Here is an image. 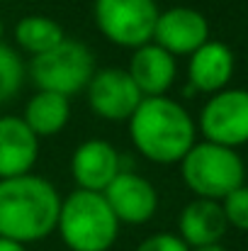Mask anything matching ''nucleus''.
Instances as JSON below:
<instances>
[{"label": "nucleus", "mask_w": 248, "mask_h": 251, "mask_svg": "<svg viewBox=\"0 0 248 251\" xmlns=\"http://www.w3.org/2000/svg\"><path fill=\"white\" fill-rule=\"evenodd\" d=\"M127 127L134 149L158 166L180 164L197 142V122L170 95L144 98L127 120Z\"/></svg>", "instance_id": "obj_1"}, {"label": "nucleus", "mask_w": 248, "mask_h": 251, "mask_svg": "<svg viewBox=\"0 0 248 251\" xmlns=\"http://www.w3.org/2000/svg\"><path fill=\"white\" fill-rule=\"evenodd\" d=\"M61 195L56 185L37 173L0 180V237L34 244L56 232Z\"/></svg>", "instance_id": "obj_2"}, {"label": "nucleus", "mask_w": 248, "mask_h": 251, "mask_svg": "<svg viewBox=\"0 0 248 251\" xmlns=\"http://www.w3.org/2000/svg\"><path fill=\"white\" fill-rule=\"evenodd\" d=\"M119 227L102 193L76 188L61 198L56 232L71 251H110L119 237Z\"/></svg>", "instance_id": "obj_3"}, {"label": "nucleus", "mask_w": 248, "mask_h": 251, "mask_svg": "<svg viewBox=\"0 0 248 251\" xmlns=\"http://www.w3.org/2000/svg\"><path fill=\"white\" fill-rule=\"evenodd\" d=\"M178 166L187 190L207 200L222 202L231 190H236L246 180V164L236 149L204 139L195 142Z\"/></svg>", "instance_id": "obj_4"}, {"label": "nucleus", "mask_w": 248, "mask_h": 251, "mask_svg": "<svg viewBox=\"0 0 248 251\" xmlns=\"http://www.w3.org/2000/svg\"><path fill=\"white\" fill-rule=\"evenodd\" d=\"M95 71L92 49L85 42L71 37H66L51 51L34 56L27 66V76L37 85V90H51L66 98L85 90Z\"/></svg>", "instance_id": "obj_5"}, {"label": "nucleus", "mask_w": 248, "mask_h": 251, "mask_svg": "<svg viewBox=\"0 0 248 251\" xmlns=\"http://www.w3.org/2000/svg\"><path fill=\"white\" fill-rule=\"evenodd\" d=\"M156 0H95L92 20L100 34L122 49H139L154 42V29L158 22Z\"/></svg>", "instance_id": "obj_6"}, {"label": "nucleus", "mask_w": 248, "mask_h": 251, "mask_svg": "<svg viewBox=\"0 0 248 251\" xmlns=\"http://www.w3.org/2000/svg\"><path fill=\"white\" fill-rule=\"evenodd\" d=\"M197 129L204 142H214L229 149L248 144V90L224 88L202 105Z\"/></svg>", "instance_id": "obj_7"}, {"label": "nucleus", "mask_w": 248, "mask_h": 251, "mask_svg": "<svg viewBox=\"0 0 248 251\" xmlns=\"http://www.w3.org/2000/svg\"><path fill=\"white\" fill-rule=\"evenodd\" d=\"M85 95L88 107L105 122H127L144 100L127 69H97L85 88Z\"/></svg>", "instance_id": "obj_8"}, {"label": "nucleus", "mask_w": 248, "mask_h": 251, "mask_svg": "<svg viewBox=\"0 0 248 251\" xmlns=\"http://www.w3.org/2000/svg\"><path fill=\"white\" fill-rule=\"evenodd\" d=\"M107 205L112 207L119 225H146L154 220L158 210V190L156 185L144 178L141 173H134L129 168H122L117 178L102 190Z\"/></svg>", "instance_id": "obj_9"}, {"label": "nucleus", "mask_w": 248, "mask_h": 251, "mask_svg": "<svg viewBox=\"0 0 248 251\" xmlns=\"http://www.w3.org/2000/svg\"><path fill=\"white\" fill-rule=\"evenodd\" d=\"M209 22L207 17L187 5H175L158 12V22L154 29V42L163 47L168 54L190 56L204 42H209Z\"/></svg>", "instance_id": "obj_10"}, {"label": "nucleus", "mask_w": 248, "mask_h": 251, "mask_svg": "<svg viewBox=\"0 0 248 251\" xmlns=\"http://www.w3.org/2000/svg\"><path fill=\"white\" fill-rule=\"evenodd\" d=\"M122 168V156L114 144L100 137L81 142L71 154V178L81 190L102 193Z\"/></svg>", "instance_id": "obj_11"}, {"label": "nucleus", "mask_w": 248, "mask_h": 251, "mask_svg": "<svg viewBox=\"0 0 248 251\" xmlns=\"http://www.w3.org/2000/svg\"><path fill=\"white\" fill-rule=\"evenodd\" d=\"M236 71V59L234 51L217 39L204 42L197 51L190 54L187 61V83L190 90L214 95L224 88H229Z\"/></svg>", "instance_id": "obj_12"}, {"label": "nucleus", "mask_w": 248, "mask_h": 251, "mask_svg": "<svg viewBox=\"0 0 248 251\" xmlns=\"http://www.w3.org/2000/svg\"><path fill=\"white\" fill-rule=\"evenodd\" d=\"M39 159V137L17 115L0 117V180L32 173Z\"/></svg>", "instance_id": "obj_13"}, {"label": "nucleus", "mask_w": 248, "mask_h": 251, "mask_svg": "<svg viewBox=\"0 0 248 251\" xmlns=\"http://www.w3.org/2000/svg\"><path fill=\"white\" fill-rule=\"evenodd\" d=\"M127 74L132 76V81L136 83L144 98L168 95V90L178 78V61L163 47H158L156 42H149L132 51Z\"/></svg>", "instance_id": "obj_14"}, {"label": "nucleus", "mask_w": 248, "mask_h": 251, "mask_svg": "<svg viewBox=\"0 0 248 251\" xmlns=\"http://www.w3.org/2000/svg\"><path fill=\"white\" fill-rule=\"evenodd\" d=\"M226 229H229V222L224 217L219 200L195 198L182 207V212L178 217V237L190 249L219 244L224 239Z\"/></svg>", "instance_id": "obj_15"}, {"label": "nucleus", "mask_w": 248, "mask_h": 251, "mask_svg": "<svg viewBox=\"0 0 248 251\" xmlns=\"http://www.w3.org/2000/svg\"><path fill=\"white\" fill-rule=\"evenodd\" d=\"M27 127L42 139V137H54L66 129L71 120V98L51 90H37L27 105L24 112L20 115Z\"/></svg>", "instance_id": "obj_16"}, {"label": "nucleus", "mask_w": 248, "mask_h": 251, "mask_svg": "<svg viewBox=\"0 0 248 251\" xmlns=\"http://www.w3.org/2000/svg\"><path fill=\"white\" fill-rule=\"evenodd\" d=\"M66 39L64 27L49 17V15H24L15 25V42L22 51H27L32 59L51 51Z\"/></svg>", "instance_id": "obj_17"}, {"label": "nucleus", "mask_w": 248, "mask_h": 251, "mask_svg": "<svg viewBox=\"0 0 248 251\" xmlns=\"http://www.w3.org/2000/svg\"><path fill=\"white\" fill-rule=\"evenodd\" d=\"M24 78H27V66L22 56L12 47L0 44V105L10 102L22 90Z\"/></svg>", "instance_id": "obj_18"}, {"label": "nucleus", "mask_w": 248, "mask_h": 251, "mask_svg": "<svg viewBox=\"0 0 248 251\" xmlns=\"http://www.w3.org/2000/svg\"><path fill=\"white\" fill-rule=\"evenodd\" d=\"M222 210L224 217L229 222V227L248 232V185H239L236 190H231L224 200H222Z\"/></svg>", "instance_id": "obj_19"}, {"label": "nucleus", "mask_w": 248, "mask_h": 251, "mask_svg": "<svg viewBox=\"0 0 248 251\" xmlns=\"http://www.w3.org/2000/svg\"><path fill=\"white\" fill-rule=\"evenodd\" d=\"M134 251H190V247L173 232H156L144 242H139Z\"/></svg>", "instance_id": "obj_20"}, {"label": "nucleus", "mask_w": 248, "mask_h": 251, "mask_svg": "<svg viewBox=\"0 0 248 251\" xmlns=\"http://www.w3.org/2000/svg\"><path fill=\"white\" fill-rule=\"evenodd\" d=\"M0 251H27V247L20 244V242H12V239L0 237Z\"/></svg>", "instance_id": "obj_21"}, {"label": "nucleus", "mask_w": 248, "mask_h": 251, "mask_svg": "<svg viewBox=\"0 0 248 251\" xmlns=\"http://www.w3.org/2000/svg\"><path fill=\"white\" fill-rule=\"evenodd\" d=\"M190 251H229L222 242L219 244H207V247H195V249H190Z\"/></svg>", "instance_id": "obj_22"}, {"label": "nucleus", "mask_w": 248, "mask_h": 251, "mask_svg": "<svg viewBox=\"0 0 248 251\" xmlns=\"http://www.w3.org/2000/svg\"><path fill=\"white\" fill-rule=\"evenodd\" d=\"M2 34H5V25H2V17H0V44H2Z\"/></svg>", "instance_id": "obj_23"}]
</instances>
